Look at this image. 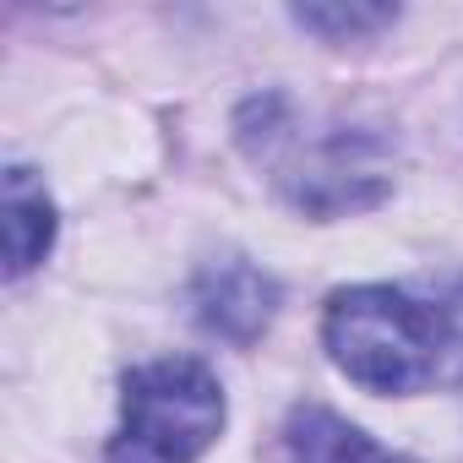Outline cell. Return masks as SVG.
Wrapping results in <instances>:
<instances>
[{
    "label": "cell",
    "instance_id": "cell-6",
    "mask_svg": "<svg viewBox=\"0 0 463 463\" xmlns=\"http://www.w3.org/2000/svg\"><path fill=\"white\" fill-rule=\"evenodd\" d=\"M289 452H295V463H409V458L376 447L360 425H349L344 414H333L322 403L295 409V420H289Z\"/></svg>",
    "mask_w": 463,
    "mask_h": 463
},
{
    "label": "cell",
    "instance_id": "cell-2",
    "mask_svg": "<svg viewBox=\"0 0 463 463\" xmlns=\"http://www.w3.org/2000/svg\"><path fill=\"white\" fill-rule=\"evenodd\" d=\"M322 344L365 392H420L452 354V317L392 284H360L327 300Z\"/></svg>",
    "mask_w": 463,
    "mask_h": 463
},
{
    "label": "cell",
    "instance_id": "cell-4",
    "mask_svg": "<svg viewBox=\"0 0 463 463\" xmlns=\"http://www.w3.org/2000/svg\"><path fill=\"white\" fill-rule=\"evenodd\" d=\"M191 306H196V322L207 333H218L229 344H251V338H262V327L279 311V284L246 257H223V262L202 268Z\"/></svg>",
    "mask_w": 463,
    "mask_h": 463
},
{
    "label": "cell",
    "instance_id": "cell-1",
    "mask_svg": "<svg viewBox=\"0 0 463 463\" xmlns=\"http://www.w3.org/2000/svg\"><path fill=\"white\" fill-rule=\"evenodd\" d=\"M241 147L273 175V185L311 218L376 207L392 185L387 142L344 120H300L289 99H257L241 109Z\"/></svg>",
    "mask_w": 463,
    "mask_h": 463
},
{
    "label": "cell",
    "instance_id": "cell-3",
    "mask_svg": "<svg viewBox=\"0 0 463 463\" xmlns=\"http://www.w3.org/2000/svg\"><path fill=\"white\" fill-rule=\"evenodd\" d=\"M223 430V387L202 360H147L126 376L104 463H196Z\"/></svg>",
    "mask_w": 463,
    "mask_h": 463
},
{
    "label": "cell",
    "instance_id": "cell-5",
    "mask_svg": "<svg viewBox=\"0 0 463 463\" xmlns=\"http://www.w3.org/2000/svg\"><path fill=\"white\" fill-rule=\"evenodd\" d=\"M55 246V202L33 169H6V273H33Z\"/></svg>",
    "mask_w": 463,
    "mask_h": 463
},
{
    "label": "cell",
    "instance_id": "cell-7",
    "mask_svg": "<svg viewBox=\"0 0 463 463\" xmlns=\"http://www.w3.org/2000/svg\"><path fill=\"white\" fill-rule=\"evenodd\" d=\"M392 17H398L392 6H300V12H295V23L311 28V33H322L327 44L371 39V33H382Z\"/></svg>",
    "mask_w": 463,
    "mask_h": 463
}]
</instances>
